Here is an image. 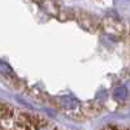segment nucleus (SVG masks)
Wrapping results in <instances>:
<instances>
[{
    "instance_id": "nucleus-1",
    "label": "nucleus",
    "mask_w": 130,
    "mask_h": 130,
    "mask_svg": "<svg viewBox=\"0 0 130 130\" xmlns=\"http://www.w3.org/2000/svg\"><path fill=\"white\" fill-rule=\"evenodd\" d=\"M13 115H14V111H13V108L10 105H5V104L2 105V117H3V120L12 118Z\"/></svg>"
}]
</instances>
